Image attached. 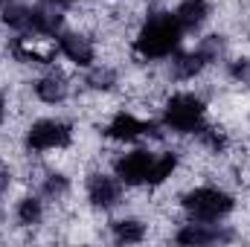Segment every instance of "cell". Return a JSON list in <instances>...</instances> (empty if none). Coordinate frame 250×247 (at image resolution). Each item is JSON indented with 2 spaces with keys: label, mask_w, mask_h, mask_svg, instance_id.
<instances>
[{
  "label": "cell",
  "mask_w": 250,
  "mask_h": 247,
  "mask_svg": "<svg viewBox=\"0 0 250 247\" xmlns=\"http://www.w3.org/2000/svg\"><path fill=\"white\" fill-rule=\"evenodd\" d=\"M184 35L187 32L181 29L175 12L160 9V12H151L140 23L137 35L131 38V53L143 62H163V59H172L181 50Z\"/></svg>",
  "instance_id": "6da1fadb"
},
{
  "label": "cell",
  "mask_w": 250,
  "mask_h": 247,
  "mask_svg": "<svg viewBox=\"0 0 250 247\" xmlns=\"http://www.w3.org/2000/svg\"><path fill=\"white\" fill-rule=\"evenodd\" d=\"M178 204H181V209H184V215L189 221H209V224H218V221L230 218L233 209H236L233 192L212 184H201L187 189Z\"/></svg>",
  "instance_id": "7a4b0ae2"
},
{
  "label": "cell",
  "mask_w": 250,
  "mask_h": 247,
  "mask_svg": "<svg viewBox=\"0 0 250 247\" xmlns=\"http://www.w3.org/2000/svg\"><path fill=\"white\" fill-rule=\"evenodd\" d=\"M160 125L169 134L178 137H195L204 125H207V102L192 93V90H178L163 102L160 111Z\"/></svg>",
  "instance_id": "3957f363"
},
{
  "label": "cell",
  "mask_w": 250,
  "mask_h": 247,
  "mask_svg": "<svg viewBox=\"0 0 250 247\" xmlns=\"http://www.w3.org/2000/svg\"><path fill=\"white\" fill-rule=\"evenodd\" d=\"M73 125L59 117H41L26 128L23 134V148L29 154H50V151H64L73 145Z\"/></svg>",
  "instance_id": "277c9868"
},
{
  "label": "cell",
  "mask_w": 250,
  "mask_h": 247,
  "mask_svg": "<svg viewBox=\"0 0 250 247\" xmlns=\"http://www.w3.org/2000/svg\"><path fill=\"white\" fill-rule=\"evenodd\" d=\"M163 125L160 120H140L137 114H131V111H117L108 125L102 128V137H108L111 143H137L140 137H154V140H160L163 137Z\"/></svg>",
  "instance_id": "5b68a950"
},
{
  "label": "cell",
  "mask_w": 250,
  "mask_h": 247,
  "mask_svg": "<svg viewBox=\"0 0 250 247\" xmlns=\"http://www.w3.org/2000/svg\"><path fill=\"white\" fill-rule=\"evenodd\" d=\"M84 195H87V204L96 209V212H111L123 204L125 198V186L117 175H108V172H90L87 181H84Z\"/></svg>",
  "instance_id": "8992f818"
},
{
  "label": "cell",
  "mask_w": 250,
  "mask_h": 247,
  "mask_svg": "<svg viewBox=\"0 0 250 247\" xmlns=\"http://www.w3.org/2000/svg\"><path fill=\"white\" fill-rule=\"evenodd\" d=\"M178 245L184 247H204V245H221V242H233L236 230L227 224H209V221H187L175 230L172 236Z\"/></svg>",
  "instance_id": "52a82bcc"
},
{
  "label": "cell",
  "mask_w": 250,
  "mask_h": 247,
  "mask_svg": "<svg viewBox=\"0 0 250 247\" xmlns=\"http://www.w3.org/2000/svg\"><path fill=\"white\" fill-rule=\"evenodd\" d=\"M56 50H59V53H62L73 67L87 70V67H93V64H96V44H93V38H90V35H84V32L62 29V32L56 35Z\"/></svg>",
  "instance_id": "ba28073f"
},
{
  "label": "cell",
  "mask_w": 250,
  "mask_h": 247,
  "mask_svg": "<svg viewBox=\"0 0 250 247\" xmlns=\"http://www.w3.org/2000/svg\"><path fill=\"white\" fill-rule=\"evenodd\" d=\"M151 160H154V151L131 148V151H125L114 160V175L123 181V186H146Z\"/></svg>",
  "instance_id": "9c48e42d"
},
{
  "label": "cell",
  "mask_w": 250,
  "mask_h": 247,
  "mask_svg": "<svg viewBox=\"0 0 250 247\" xmlns=\"http://www.w3.org/2000/svg\"><path fill=\"white\" fill-rule=\"evenodd\" d=\"M6 53H9V56H12V59H15L18 64L50 67L59 50H56V47H53V50H41V47H35V38H32V35H15V38L9 41Z\"/></svg>",
  "instance_id": "30bf717a"
},
{
  "label": "cell",
  "mask_w": 250,
  "mask_h": 247,
  "mask_svg": "<svg viewBox=\"0 0 250 247\" xmlns=\"http://www.w3.org/2000/svg\"><path fill=\"white\" fill-rule=\"evenodd\" d=\"M32 93L44 105H62L70 96V79L62 70H50V73H44V76H38L32 82Z\"/></svg>",
  "instance_id": "8fae6325"
},
{
  "label": "cell",
  "mask_w": 250,
  "mask_h": 247,
  "mask_svg": "<svg viewBox=\"0 0 250 247\" xmlns=\"http://www.w3.org/2000/svg\"><path fill=\"white\" fill-rule=\"evenodd\" d=\"M62 29H64L62 6H56L50 0H41L38 6H32V35H38V38H56Z\"/></svg>",
  "instance_id": "7c38bea8"
},
{
  "label": "cell",
  "mask_w": 250,
  "mask_h": 247,
  "mask_svg": "<svg viewBox=\"0 0 250 247\" xmlns=\"http://www.w3.org/2000/svg\"><path fill=\"white\" fill-rule=\"evenodd\" d=\"M209 15H212L209 0H181V3L175 6V18H178V23H181L184 32L201 29V26L209 21Z\"/></svg>",
  "instance_id": "4fadbf2b"
},
{
  "label": "cell",
  "mask_w": 250,
  "mask_h": 247,
  "mask_svg": "<svg viewBox=\"0 0 250 247\" xmlns=\"http://www.w3.org/2000/svg\"><path fill=\"white\" fill-rule=\"evenodd\" d=\"M207 70V59L198 53V50H189V53H175L172 56V62H169V76L175 79V82H192V79H198L201 73Z\"/></svg>",
  "instance_id": "5bb4252c"
},
{
  "label": "cell",
  "mask_w": 250,
  "mask_h": 247,
  "mask_svg": "<svg viewBox=\"0 0 250 247\" xmlns=\"http://www.w3.org/2000/svg\"><path fill=\"white\" fill-rule=\"evenodd\" d=\"M108 227H111V239H114L117 245H140V242H146V236H148V224H146L143 218H137V215L117 218V221H111Z\"/></svg>",
  "instance_id": "9a60e30c"
},
{
  "label": "cell",
  "mask_w": 250,
  "mask_h": 247,
  "mask_svg": "<svg viewBox=\"0 0 250 247\" xmlns=\"http://www.w3.org/2000/svg\"><path fill=\"white\" fill-rule=\"evenodd\" d=\"M3 26H9L15 35H32V6L23 0H12L0 9Z\"/></svg>",
  "instance_id": "2e32d148"
},
{
  "label": "cell",
  "mask_w": 250,
  "mask_h": 247,
  "mask_svg": "<svg viewBox=\"0 0 250 247\" xmlns=\"http://www.w3.org/2000/svg\"><path fill=\"white\" fill-rule=\"evenodd\" d=\"M84 87L93 93H114L120 87V73L111 64H93V67H87Z\"/></svg>",
  "instance_id": "e0dca14e"
},
{
  "label": "cell",
  "mask_w": 250,
  "mask_h": 247,
  "mask_svg": "<svg viewBox=\"0 0 250 247\" xmlns=\"http://www.w3.org/2000/svg\"><path fill=\"white\" fill-rule=\"evenodd\" d=\"M44 198L41 195H23L15 201V221L18 227H38L44 221Z\"/></svg>",
  "instance_id": "ac0fdd59"
},
{
  "label": "cell",
  "mask_w": 250,
  "mask_h": 247,
  "mask_svg": "<svg viewBox=\"0 0 250 247\" xmlns=\"http://www.w3.org/2000/svg\"><path fill=\"white\" fill-rule=\"evenodd\" d=\"M178 166H181V154H178V151H163V154H154L146 186H151V189H154V186H163L166 181H172V175L178 172Z\"/></svg>",
  "instance_id": "d6986e66"
},
{
  "label": "cell",
  "mask_w": 250,
  "mask_h": 247,
  "mask_svg": "<svg viewBox=\"0 0 250 247\" xmlns=\"http://www.w3.org/2000/svg\"><path fill=\"white\" fill-rule=\"evenodd\" d=\"M70 189H73V184L64 172H44V178L38 181V195L44 201H64L70 195Z\"/></svg>",
  "instance_id": "ffe728a7"
},
{
  "label": "cell",
  "mask_w": 250,
  "mask_h": 247,
  "mask_svg": "<svg viewBox=\"0 0 250 247\" xmlns=\"http://www.w3.org/2000/svg\"><path fill=\"white\" fill-rule=\"evenodd\" d=\"M195 137H198L201 148H207L209 154H224V151H227V145H230L227 131H221L218 125H204Z\"/></svg>",
  "instance_id": "44dd1931"
},
{
  "label": "cell",
  "mask_w": 250,
  "mask_h": 247,
  "mask_svg": "<svg viewBox=\"0 0 250 247\" xmlns=\"http://www.w3.org/2000/svg\"><path fill=\"white\" fill-rule=\"evenodd\" d=\"M195 50L207 59V64H212V62H218V59L224 56V50H227V38H224L221 32H209V35H204V38L198 41Z\"/></svg>",
  "instance_id": "7402d4cb"
},
{
  "label": "cell",
  "mask_w": 250,
  "mask_h": 247,
  "mask_svg": "<svg viewBox=\"0 0 250 247\" xmlns=\"http://www.w3.org/2000/svg\"><path fill=\"white\" fill-rule=\"evenodd\" d=\"M227 76H230L233 82H239V84L250 82V59H245V56L230 59V62H227Z\"/></svg>",
  "instance_id": "603a6c76"
},
{
  "label": "cell",
  "mask_w": 250,
  "mask_h": 247,
  "mask_svg": "<svg viewBox=\"0 0 250 247\" xmlns=\"http://www.w3.org/2000/svg\"><path fill=\"white\" fill-rule=\"evenodd\" d=\"M9 186H12V169H9L6 163H0V201H3V195L9 192Z\"/></svg>",
  "instance_id": "cb8c5ba5"
},
{
  "label": "cell",
  "mask_w": 250,
  "mask_h": 247,
  "mask_svg": "<svg viewBox=\"0 0 250 247\" xmlns=\"http://www.w3.org/2000/svg\"><path fill=\"white\" fill-rule=\"evenodd\" d=\"M6 123V99H3V93H0V125Z\"/></svg>",
  "instance_id": "d4e9b609"
},
{
  "label": "cell",
  "mask_w": 250,
  "mask_h": 247,
  "mask_svg": "<svg viewBox=\"0 0 250 247\" xmlns=\"http://www.w3.org/2000/svg\"><path fill=\"white\" fill-rule=\"evenodd\" d=\"M50 3H56V6H62V9H64V6H73L76 0H50Z\"/></svg>",
  "instance_id": "484cf974"
},
{
  "label": "cell",
  "mask_w": 250,
  "mask_h": 247,
  "mask_svg": "<svg viewBox=\"0 0 250 247\" xmlns=\"http://www.w3.org/2000/svg\"><path fill=\"white\" fill-rule=\"evenodd\" d=\"M0 29H3V18H0Z\"/></svg>",
  "instance_id": "4316f807"
}]
</instances>
